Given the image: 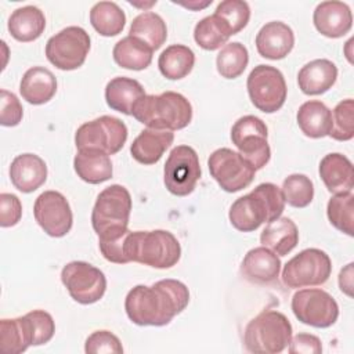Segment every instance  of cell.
<instances>
[{
    "label": "cell",
    "instance_id": "obj_1",
    "mask_svg": "<svg viewBox=\"0 0 354 354\" xmlns=\"http://www.w3.org/2000/svg\"><path fill=\"white\" fill-rule=\"evenodd\" d=\"M189 303V290L181 281L160 279L152 286L137 285L124 299V310L140 326H163Z\"/></svg>",
    "mask_w": 354,
    "mask_h": 354
},
{
    "label": "cell",
    "instance_id": "obj_2",
    "mask_svg": "<svg viewBox=\"0 0 354 354\" xmlns=\"http://www.w3.org/2000/svg\"><path fill=\"white\" fill-rule=\"evenodd\" d=\"M283 209L285 199L281 188L272 183H263L231 205L228 218L235 230L252 232L263 223L268 224L279 218Z\"/></svg>",
    "mask_w": 354,
    "mask_h": 354
},
{
    "label": "cell",
    "instance_id": "obj_3",
    "mask_svg": "<svg viewBox=\"0 0 354 354\" xmlns=\"http://www.w3.org/2000/svg\"><path fill=\"white\" fill-rule=\"evenodd\" d=\"M131 115L148 129L181 130L192 119L191 102L180 93L145 94L133 106Z\"/></svg>",
    "mask_w": 354,
    "mask_h": 354
},
{
    "label": "cell",
    "instance_id": "obj_4",
    "mask_svg": "<svg viewBox=\"0 0 354 354\" xmlns=\"http://www.w3.org/2000/svg\"><path fill=\"white\" fill-rule=\"evenodd\" d=\"M124 253L127 261H136L165 270L176 266L181 257L177 238L165 230L130 231L126 238Z\"/></svg>",
    "mask_w": 354,
    "mask_h": 354
},
{
    "label": "cell",
    "instance_id": "obj_5",
    "mask_svg": "<svg viewBox=\"0 0 354 354\" xmlns=\"http://www.w3.org/2000/svg\"><path fill=\"white\" fill-rule=\"evenodd\" d=\"M292 339V325L279 311L266 310L245 328L243 343L248 351L277 354L283 351Z\"/></svg>",
    "mask_w": 354,
    "mask_h": 354
},
{
    "label": "cell",
    "instance_id": "obj_6",
    "mask_svg": "<svg viewBox=\"0 0 354 354\" xmlns=\"http://www.w3.org/2000/svg\"><path fill=\"white\" fill-rule=\"evenodd\" d=\"M131 212V196L127 188L119 184L100 192L91 212V224L98 236L127 230Z\"/></svg>",
    "mask_w": 354,
    "mask_h": 354
},
{
    "label": "cell",
    "instance_id": "obj_7",
    "mask_svg": "<svg viewBox=\"0 0 354 354\" xmlns=\"http://www.w3.org/2000/svg\"><path fill=\"white\" fill-rule=\"evenodd\" d=\"M267 137L268 130L266 123L254 115L239 118L231 129L232 144L256 171L263 169L271 158Z\"/></svg>",
    "mask_w": 354,
    "mask_h": 354
},
{
    "label": "cell",
    "instance_id": "obj_8",
    "mask_svg": "<svg viewBox=\"0 0 354 354\" xmlns=\"http://www.w3.org/2000/svg\"><path fill=\"white\" fill-rule=\"evenodd\" d=\"M246 87L252 104L264 113H274L285 104L286 82L275 66L264 64L254 66L248 76Z\"/></svg>",
    "mask_w": 354,
    "mask_h": 354
},
{
    "label": "cell",
    "instance_id": "obj_9",
    "mask_svg": "<svg viewBox=\"0 0 354 354\" xmlns=\"http://www.w3.org/2000/svg\"><path fill=\"white\" fill-rule=\"evenodd\" d=\"M332 272L329 256L317 248L304 249L293 256L282 270V282L288 288L324 285Z\"/></svg>",
    "mask_w": 354,
    "mask_h": 354
},
{
    "label": "cell",
    "instance_id": "obj_10",
    "mask_svg": "<svg viewBox=\"0 0 354 354\" xmlns=\"http://www.w3.org/2000/svg\"><path fill=\"white\" fill-rule=\"evenodd\" d=\"M126 140V124L120 119L109 115L83 123L75 134V144L77 149L93 148L108 155L118 153L123 148Z\"/></svg>",
    "mask_w": 354,
    "mask_h": 354
},
{
    "label": "cell",
    "instance_id": "obj_11",
    "mask_svg": "<svg viewBox=\"0 0 354 354\" xmlns=\"http://www.w3.org/2000/svg\"><path fill=\"white\" fill-rule=\"evenodd\" d=\"M90 51V36L80 26H66L47 40L46 57L61 71L80 68Z\"/></svg>",
    "mask_w": 354,
    "mask_h": 354
},
{
    "label": "cell",
    "instance_id": "obj_12",
    "mask_svg": "<svg viewBox=\"0 0 354 354\" xmlns=\"http://www.w3.org/2000/svg\"><path fill=\"white\" fill-rule=\"evenodd\" d=\"M199 178L201 165L196 151L189 145L174 147L163 169L167 191L176 196H187L195 189Z\"/></svg>",
    "mask_w": 354,
    "mask_h": 354
},
{
    "label": "cell",
    "instance_id": "obj_13",
    "mask_svg": "<svg viewBox=\"0 0 354 354\" xmlns=\"http://www.w3.org/2000/svg\"><path fill=\"white\" fill-rule=\"evenodd\" d=\"M61 281L71 297L80 304H93L106 290L104 272L86 261H71L61 271Z\"/></svg>",
    "mask_w": 354,
    "mask_h": 354
},
{
    "label": "cell",
    "instance_id": "obj_14",
    "mask_svg": "<svg viewBox=\"0 0 354 354\" xmlns=\"http://www.w3.org/2000/svg\"><path fill=\"white\" fill-rule=\"evenodd\" d=\"M210 176L227 192H238L249 187L254 178L256 170L230 148L213 151L207 159Z\"/></svg>",
    "mask_w": 354,
    "mask_h": 354
},
{
    "label": "cell",
    "instance_id": "obj_15",
    "mask_svg": "<svg viewBox=\"0 0 354 354\" xmlns=\"http://www.w3.org/2000/svg\"><path fill=\"white\" fill-rule=\"evenodd\" d=\"M295 317L314 328H329L339 317L336 300L322 289L297 290L290 303Z\"/></svg>",
    "mask_w": 354,
    "mask_h": 354
},
{
    "label": "cell",
    "instance_id": "obj_16",
    "mask_svg": "<svg viewBox=\"0 0 354 354\" xmlns=\"http://www.w3.org/2000/svg\"><path fill=\"white\" fill-rule=\"evenodd\" d=\"M33 214L41 230L53 236H65L73 223V214L66 198L58 191H44L40 194L33 206Z\"/></svg>",
    "mask_w": 354,
    "mask_h": 354
},
{
    "label": "cell",
    "instance_id": "obj_17",
    "mask_svg": "<svg viewBox=\"0 0 354 354\" xmlns=\"http://www.w3.org/2000/svg\"><path fill=\"white\" fill-rule=\"evenodd\" d=\"M295 46V33L281 21H271L261 26L256 36L257 53L267 59L285 58Z\"/></svg>",
    "mask_w": 354,
    "mask_h": 354
},
{
    "label": "cell",
    "instance_id": "obj_18",
    "mask_svg": "<svg viewBox=\"0 0 354 354\" xmlns=\"http://www.w3.org/2000/svg\"><path fill=\"white\" fill-rule=\"evenodd\" d=\"M313 21L321 35L337 39L350 32L353 14L350 7L343 1H322L315 7Z\"/></svg>",
    "mask_w": 354,
    "mask_h": 354
},
{
    "label": "cell",
    "instance_id": "obj_19",
    "mask_svg": "<svg viewBox=\"0 0 354 354\" xmlns=\"http://www.w3.org/2000/svg\"><path fill=\"white\" fill-rule=\"evenodd\" d=\"M279 256L266 246L250 249L241 263V274L252 283H271L279 277Z\"/></svg>",
    "mask_w": 354,
    "mask_h": 354
},
{
    "label": "cell",
    "instance_id": "obj_20",
    "mask_svg": "<svg viewBox=\"0 0 354 354\" xmlns=\"http://www.w3.org/2000/svg\"><path fill=\"white\" fill-rule=\"evenodd\" d=\"M10 178L18 191L33 192L47 180V165L35 153H21L11 162Z\"/></svg>",
    "mask_w": 354,
    "mask_h": 354
},
{
    "label": "cell",
    "instance_id": "obj_21",
    "mask_svg": "<svg viewBox=\"0 0 354 354\" xmlns=\"http://www.w3.org/2000/svg\"><path fill=\"white\" fill-rule=\"evenodd\" d=\"M319 177L332 194L351 192L354 187L353 163L343 153H328L319 162Z\"/></svg>",
    "mask_w": 354,
    "mask_h": 354
},
{
    "label": "cell",
    "instance_id": "obj_22",
    "mask_svg": "<svg viewBox=\"0 0 354 354\" xmlns=\"http://www.w3.org/2000/svg\"><path fill=\"white\" fill-rule=\"evenodd\" d=\"M337 79L336 65L326 59L318 58L307 62L297 73L299 88L307 95H319L326 93Z\"/></svg>",
    "mask_w": 354,
    "mask_h": 354
},
{
    "label": "cell",
    "instance_id": "obj_23",
    "mask_svg": "<svg viewBox=\"0 0 354 354\" xmlns=\"http://www.w3.org/2000/svg\"><path fill=\"white\" fill-rule=\"evenodd\" d=\"M19 93L29 104H46L57 93V79L50 69L44 66H32L21 79Z\"/></svg>",
    "mask_w": 354,
    "mask_h": 354
},
{
    "label": "cell",
    "instance_id": "obj_24",
    "mask_svg": "<svg viewBox=\"0 0 354 354\" xmlns=\"http://www.w3.org/2000/svg\"><path fill=\"white\" fill-rule=\"evenodd\" d=\"M174 134L170 130L145 129L133 141L130 153L141 165H153L159 162L165 151L173 144Z\"/></svg>",
    "mask_w": 354,
    "mask_h": 354
},
{
    "label": "cell",
    "instance_id": "obj_25",
    "mask_svg": "<svg viewBox=\"0 0 354 354\" xmlns=\"http://www.w3.org/2000/svg\"><path fill=\"white\" fill-rule=\"evenodd\" d=\"M73 167L76 174L88 184L104 183L109 180L113 173L109 155L93 148L77 149L73 159Z\"/></svg>",
    "mask_w": 354,
    "mask_h": 354
},
{
    "label": "cell",
    "instance_id": "obj_26",
    "mask_svg": "<svg viewBox=\"0 0 354 354\" xmlns=\"http://www.w3.org/2000/svg\"><path fill=\"white\" fill-rule=\"evenodd\" d=\"M145 95V90L136 79L118 76L108 82L105 87V101L108 106L124 115H131L134 104Z\"/></svg>",
    "mask_w": 354,
    "mask_h": 354
},
{
    "label": "cell",
    "instance_id": "obj_27",
    "mask_svg": "<svg viewBox=\"0 0 354 354\" xmlns=\"http://www.w3.org/2000/svg\"><path fill=\"white\" fill-rule=\"evenodd\" d=\"M46 28L43 11L35 6H24L12 11L8 18V32L18 41H33L41 36Z\"/></svg>",
    "mask_w": 354,
    "mask_h": 354
},
{
    "label": "cell",
    "instance_id": "obj_28",
    "mask_svg": "<svg viewBox=\"0 0 354 354\" xmlns=\"http://www.w3.org/2000/svg\"><path fill=\"white\" fill-rule=\"evenodd\" d=\"M260 242L278 256H286L299 243V230L289 217H279L261 231Z\"/></svg>",
    "mask_w": 354,
    "mask_h": 354
},
{
    "label": "cell",
    "instance_id": "obj_29",
    "mask_svg": "<svg viewBox=\"0 0 354 354\" xmlns=\"http://www.w3.org/2000/svg\"><path fill=\"white\" fill-rule=\"evenodd\" d=\"M29 346H33V330L26 314L0 321V348L4 354H21Z\"/></svg>",
    "mask_w": 354,
    "mask_h": 354
},
{
    "label": "cell",
    "instance_id": "obj_30",
    "mask_svg": "<svg viewBox=\"0 0 354 354\" xmlns=\"http://www.w3.org/2000/svg\"><path fill=\"white\" fill-rule=\"evenodd\" d=\"M296 119L303 134L310 138H322L330 133L332 111L321 101L311 100L301 104Z\"/></svg>",
    "mask_w": 354,
    "mask_h": 354
},
{
    "label": "cell",
    "instance_id": "obj_31",
    "mask_svg": "<svg viewBox=\"0 0 354 354\" xmlns=\"http://www.w3.org/2000/svg\"><path fill=\"white\" fill-rule=\"evenodd\" d=\"M152 54L153 50L149 46L131 36L120 39L112 51L115 62L120 68L131 71H142L148 68L152 62Z\"/></svg>",
    "mask_w": 354,
    "mask_h": 354
},
{
    "label": "cell",
    "instance_id": "obj_32",
    "mask_svg": "<svg viewBox=\"0 0 354 354\" xmlns=\"http://www.w3.org/2000/svg\"><path fill=\"white\" fill-rule=\"evenodd\" d=\"M195 65L194 51L184 44L166 47L158 59L160 73L169 80H180L189 75Z\"/></svg>",
    "mask_w": 354,
    "mask_h": 354
},
{
    "label": "cell",
    "instance_id": "obj_33",
    "mask_svg": "<svg viewBox=\"0 0 354 354\" xmlns=\"http://www.w3.org/2000/svg\"><path fill=\"white\" fill-rule=\"evenodd\" d=\"M129 36L144 41L152 50H158L163 46V43L167 39L166 22L156 12H141L133 19Z\"/></svg>",
    "mask_w": 354,
    "mask_h": 354
},
{
    "label": "cell",
    "instance_id": "obj_34",
    "mask_svg": "<svg viewBox=\"0 0 354 354\" xmlns=\"http://www.w3.org/2000/svg\"><path fill=\"white\" fill-rule=\"evenodd\" d=\"M90 24L101 36L111 37L122 33L126 15L116 3L100 1L90 10Z\"/></svg>",
    "mask_w": 354,
    "mask_h": 354
},
{
    "label": "cell",
    "instance_id": "obj_35",
    "mask_svg": "<svg viewBox=\"0 0 354 354\" xmlns=\"http://www.w3.org/2000/svg\"><path fill=\"white\" fill-rule=\"evenodd\" d=\"M232 36L227 24L217 15L202 18L194 29V39L199 47L207 51L220 48Z\"/></svg>",
    "mask_w": 354,
    "mask_h": 354
},
{
    "label": "cell",
    "instance_id": "obj_36",
    "mask_svg": "<svg viewBox=\"0 0 354 354\" xmlns=\"http://www.w3.org/2000/svg\"><path fill=\"white\" fill-rule=\"evenodd\" d=\"M249 62L248 48L239 43H227L217 54L216 66L217 72L225 79H236L246 69Z\"/></svg>",
    "mask_w": 354,
    "mask_h": 354
},
{
    "label": "cell",
    "instance_id": "obj_37",
    "mask_svg": "<svg viewBox=\"0 0 354 354\" xmlns=\"http://www.w3.org/2000/svg\"><path fill=\"white\" fill-rule=\"evenodd\" d=\"M326 214L330 224L340 232L353 236L354 220V195L353 192L335 194L326 206Z\"/></svg>",
    "mask_w": 354,
    "mask_h": 354
},
{
    "label": "cell",
    "instance_id": "obj_38",
    "mask_svg": "<svg viewBox=\"0 0 354 354\" xmlns=\"http://www.w3.org/2000/svg\"><path fill=\"white\" fill-rule=\"evenodd\" d=\"M281 191L285 203L299 209L308 206L314 198V184L306 174L295 173L288 176L282 183Z\"/></svg>",
    "mask_w": 354,
    "mask_h": 354
},
{
    "label": "cell",
    "instance_id": "obj_39",
    "mask_svg": "<svg viewBox=\"0 0 354 354\" xmlns=\"http://www.w3.org/2000/svg\"><path fill=\"white\" fill-rule=\"evenodd\" d=\"M329 137L337 141H348L354 137V101H340L332 111V129Z\"/></svg>",
    "mask_w": 354,
    "mask_h": 354
},
{
    "label": "cell",
    "instance_id": "obj_40",
    "mask_svg": "<svg viewBox=\"0 0 354 354\" xmlns=\"http://www.w3.org/2000/svg\"><path fill=\"white\" fill-rule=\"evenodd\" d=\"M214 15L221 18L232 35L239 33L250 19V7L243 0H224L216 7Z\"/></svg>",
    "mask_w": 354,
    "mask_h": 354
},
{
    "label": "cell",
    "instance_id": "obj_41",
    "mask_svg": "<svg viewBox=\"0 0 354 354\" xmlns=\"http://www.w3.org/2000/svg\"><path fill=\"white\" fill-rule=\"evenodd\" d=\"M84 351L87 354H101V353H113L122 354L123 346L116 335L109 330H95L93 332L84 343Z\"/></svg>",
    "mask_w": 354,
    "mask_h": 354
},
{
    "label": "cell",
    "instance_id": "obj_42",
    "mask_svg": "<svg viewBox=\"0 0 354 354\" xmlns=\"http://www.w3.org/2000/svg\"><path fill=\"white\" fill-rule=\"evenodd\" d=\"M26 315L32 324L33 346H40L50 342L55 332V324L51 314L44 310H33Z\"/></svg>",
    "mask_w": 354,
    "mask_h": 354
},
{
    "label": "cell",
    "instance_id": "obj_43",
    "mask_svg": "<svg viewBox=\"0 0 354 354\" xmlns=\"http://www.w3.org/2000/svg\"><path fill=\"white\" fill-rule=\"evenodd\" d=\"M0 101H1V108H0L1 126L12 127L19 124L24 116V109L18 97L14 93L3 88L0 91Z\"/></svg>",
    "mask_w": 354,
    "mask_h": 354
},
{
    "label": "cell",
    "instance_id": "obj_44",
    "mask_svg": "<svg viewBox=\"0 0 354 354\" xmlns=\"http://www.w3.org/2000/svg\"><path fill=\"white\" fill-rule=\"evenodd\" d=\"M22 217V205L17 195L0 194V225L3 228L18 224Z\"/></svg>",
    "mask_w": 354,
    "mask_h": 354
},
{
    "label": "cell",
    "instance_id": "obj_45",
    "mask_svg": "<svg viewBox=\"0 0 354 354\" xmlns=\"http://www.w3.org/2000/svg\"><path fill=\"white\" fill-rule=\"evenodd\" d=\"M322 344L319 337L310 333H299L289 342L290 354H319Z\"/></svg>",
    "mask_w": 354,
    "mask_h": 354
},
{
    "label": "cell",
    "instance_id": "obj_46",
    "mask_svg": "<svg viewBox=\"0 0 354 354\" xmlns=\"http://www.w3.org/2000/svg\"><path fill=\"white\" fill-rule=\"evenodd\" d=\"M339 286L340 290L344 292L347 296H351V288H353V263L347 264L346 268H343L339 274Z\"/></svg>",
    "mask_w": 354,
    "mask_h": 354
},
{
    "label": "cell",
    "instance_id": "obj_47",
    "mask_svg": "<svg viewBox=\"0 0 354 354\" xmlns=\"http://www.w3.org/2000/svg\"><path fill=\"white\" fill-rule=\"evenodd\" d=\"M209 4H212V0H210V1H205V3H202V4H201V3H199V4H198V3H188V4H184V3H183L184 7H188V8H191V10H201V8L207 7Z\"/></svg>",
    "mask_w": 354,
    "mask_h": 354
}]
</instances>
